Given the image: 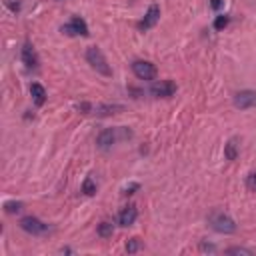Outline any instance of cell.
Instances as JSON below:
<instances>
[{"label":"cell","mask_w":256,"mask_h":256,"mask_svg":"<svg viewBox=\"0 0 256 256\" xmlns=\"http://www.w3.org/2000/svg\"><path fill=\"white\" fill-rule=\"evenodd\" d=\"M20 228H22L24 232H28V234H34V236L46 234V232L50 230L48 224H44V222L38 220L36 216H24V218L20 220Z\"/></svg>","instance_id":"277c9868"},{"label":"cell","mask_w":256,"mask_h":256,"mask_svg":"<svg viewBox=\"0 0 256 256\" xmlns=\"http://www.w3.org/2000/svg\"><path fill=\"white\" fill-rule=\"evenodd\" d=\"M228 22H230V16H226V14L216 16V20H214V30H224V28L228 26Z\"/></svg>","instance_id":"ac0fdd59"},{"label":"cell","mask_w":256,"mask_h":256,"mask_svg":"<svg viewBox=\"0 0 256 256\" xmlns=\"http://www.w3.org/2000/svg\"><path fill=\"white\" fill-rule=\"evenodd\" d=\"M200 248H202L204 252H206V250H210V252H214V246H212V244H202Z\"/></svg>","instance_id":"cb8c5ba5"},{"label":"cell","mask_w":256,"mask_h":256,"mask_svg":"<svg viewBox=\"0 0 256 256\" xmlns=\"http://www.w3.org/2000/svg\"><path fill=\"white\" fill-rule=\"evenodd\" d=\"M222 6V0H210V8H214V10H218Z\"/></svg>","instance_id":"603a6c76"},{"label":"cell","mask_w":256,"mask_h":256,"mask_svg":"<svg viewBox=\"0 0 256 256\" xmlns=\"http://www.w3.org/2000/svg\"><path fill=\"white\" fill-rule=\"evenodd\" d=\"M82 192H84L86 196H94V194H96V182H94L92 176H86V178H84V182H82Z\"/></svg>","instance_id":"9a60e30c"},{"label":"cell","mask_w":256,"mask_h":256,"mask_svg":"<svg viewBox=\"0 0 256 256\" xmlns=\"http://www.w3.org/2000/svg\"><path fill=\"white\" fill-rule=\"evenodd\" d=\"M246 186H248V190L256 192V172L248 174V178H246Z\"/></svg>","instance_id":"44dd1931"},{"label":"cell","mask_w":256,"mask_h":256,"mask_svg":"<svg viewBox=\"0 0 256 256\" xmlns=\"http://www.w3.org/2000/svg\"><path fill=\"white\" fill-rule=\"evenodd\" d=\"M140 246H142L140 238H130V240L126 242V252H128V254H134V252L140 250Z\"/></svg>","instance_id":"d6986e66"},{"label":"cell","mask_w":256,"mask_h":256,"mask_svg":"<svg viewBox=\"0 0 256 256\" xmlns=\"http://www.w3.org/2000/svg\"><path fill=\"white\" fill-rule=\"evenodd\" d=\"M158 18H160V6H158V4H152V6L146 10L144 18L138 22V30H140V32H146V30L154 28L156 22H158Z\"/></svg>","instance_id":"52a82bcc"},{"label":"cell","mask_w":256,"mask_h":256,"mask_svg":"<svg viewBox=\"0 0 256 256\" xmlns=\"http://www.w3.org/2000/svg\"><path fill=\"white\" fill-rule=\"evenodd\" d=\"M238 138L234 136V138H230L226 144H224V156H226V160H236L238 158Z\"/></svg>","instance_id":"4fadbf2b"},{"label":"cell","mask_w":256,"mask_h":256,"mask_svg":"<svg viewBox=\"0 0 256 256\" xmlns=\"http://www.w3.org/2000/svg\"><path fill=\"white\" fill-rule=\"evenodd\" d=\"M60 30H62V34H68V36H88V26H86V22L80 16H74Z\"/></svg>","instance_id":"8992f818"},{"label":"cell","mask_w":256,"mask_h":256,"mask_svg":"<svg viewBox=\"0 0 256 256\" xmlns=\"http://www.w3.org/2000/svg\"><path fill=\"white\" fill-rule=\"evenodd\" d=\"M22 62L26 64V68H36L38 66V54L32 48V44H28V42L22 46Z\"/></svg>","instance_id":"8fae6325"},{"label":"cell","mask_w":256,"mask_h":256,"mask_svg":"<svg viewBox=\"0 0 256 256\" xmlns=\"http://www.w3.org/2000/svg\"><path fill=\"white\" fill-rule=\"evenodd\" d=\"M234 106L240 110L256 108V90H242L234 96Z\"/></svg>","instance_id":"ba28073f"},{"label":"cell","mask_w":256,"mask_h":256,"mask_svg":"<svg viewBox=\"0 0 256 256\" xmlns=\"http://www.w3.org/2000/svg\"><path fill=\"white\" fill-rule=\"evenodd\" d=\"M136 216H138V210H136L134 204H130V206L122 208V212L118 214V224L120 226H132L134 220H136Z\"/></svg>","instance_id":"30bf717a"},{"label":"cell","mask_w":256,"mask_h":256,"mask_svg":"<svg viewBox=\"0 0 256 256\" xmlns=\"http://www.w3.org/2000/svg\"><path fill=\"white\" fill-rule=\"evenodd\" d=\"M30 94H32V100H34L36 106H42L46 102V90H44L42 84H38V82L30 84Z\"/></svg>","instance_id":"7c38bea8"},{"label":"cell","mask_w":256,"mask_h":256,"mask_svg":"<svg viewBox=\"0 0 256 256\" xmlns=\"http://www.w3.org/2000/svg\"><path fill=\"white\" fill-rule=\"evenodd\" d=\"M226 254H244V256H252L254 252L248 250V248H242V246H232V248H226Z\"/></svg>","instance_id":"ffe728a7"},{"label":"cell","mask_w":256,"mask_h":256,"mask_svg":"<svg viewBox=\"0 0 256 256\" xmlns=\"http://www.w3.org/2000/svg\"><path fill=\"white\" fill-rule=\"evenodd\" d=\"M22 208H24V204H22V202H14V200L4 202V210H6L8 214H16V212H20Z\"/></svg>","instance_id":"e0dca14e"},{"label":"cell","mask_w":256,"mask_h":256,"mask_svg":"<svg viewBox=\"0 0 256 256\" xmlns=\"http://www.w3.org/2000/svg\"><path fill=\"white\" fill-rule=\"evenodd\" d=\"M150 92H152V96H156V98H170V96H174V92H176V84H174L172 80H160V82H156V84L150 88Z\"/></svg>","instance_id":"9c48e42d"},{"label":"cell","mask_w":256,"mask_h":256,"mask_svg":"<svg viewBox=\"0 0 256 256\" xmlns=\"http://www.w3.org/2000/svg\"><path fill=\"white\" fill-rule=\"evenodd\" d=\"M86 60H88V64H90L96 72H100L102 76H110V74H112V70H110V66H108V62H106V58H104V54H102V50H100L98 46H90V48L86 50Z\"/></svg>","instance_id":"3957f363"},{"label":"cell","mask_w":256,"mask_h":256,"mask_svg":"<svg viewBox=\"0 0 256 256\" xmlns=\"http://www.w3.org/2000/svg\"><path fill=\"white\" fill-rule=\"evenodd\" d=\"M132 72L140 80H154L156 78V66L148 60H134L132 62Z\"/></svg>","instance_id":"5b68a950"},{"label":"cell","mask_w":256,"mask_h":256,"mask_svg":"<svg viewBox=\"0 0 256 256\" xmlns=\"http://www.w3.org/2000/svg\"><path fill=\"white\" fill-rule=\"evenodd\" d=\"M124 106L122 104H104V106H96V114L98 116H110L116 112H122Z\"/></svg>","instance_id":"5bb4252c"},{"label":"cell","mask_w":256,"mask_h":256,"mask_svg":"<svg viewBox=\"0 0 256 256\" xmlns=\"http://www.w3.org/2000/svg\"><path fill=\"white\" fill-rule=\"evenodd\" d=\"M138 188H140V186H138V184L134 182V184H130V186H126L122 194H134V190H138Z\"/></svg>","instance_id":"7402d4cb"},{"label":"cell","mask_w":256,"mask_h":256,"mask_svg":"<svg viewBox=\"0 0 256 256\" xmlns=\"http://www.w3.org/2000/svg\"><path fill=\"white\" fill-rule=\"evenodd\" d=\"M112 232H114V226H112L110 222H100V226H98V236L108 238V236H112Z\"/></svg>","instance_id":"2e32d148"},{"label":"cell","mask_w":256,"mask_h":256,"mask_svg":"<svg viewBox=\"0 0 256 256\" xmlns=\"http://www.w3.org/2000/svg\"><path fill=\"white\" fill-rule=\"evenodd\" d=\"M130 136H132V132H130L128 128H124V126H118V128H106V130H102V132L98 134L96 144H98V148L106 150V148H110L112 144H116L118 140H124V138H130Z\"/></svg>","instance_id":"6da1fadb"},{"label":"cell","mask_w":256,"mask_h":256,"mask_svg":"<svg viewBox=\"0 0 256 256\" xmlns=\"http://www.w3.org/2000/svg\"><path fill=\"white\" fill-rule=\"evenodd\" d=\"M208 224H210L216 232H220V234H232V232H236V222H234L228 214H224L222 210H214V212L208 216Z\"/></svg>","instance_id":"7a4b0ae2"}]
</instances>
